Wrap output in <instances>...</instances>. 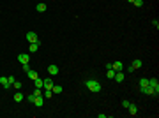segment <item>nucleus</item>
<instances>
[{
    "label": "nucleus",
    "instance_id": "nucleus-1",
    "mask_svg": "<svg viewBox=\"0 0 159 118\" xmlns=\"http://www.w3.org/2000/svg\"><path fill=\"white\" fill-rule=\"evenodd\" d=\"M85 86H87L90 92H101V83L96 81V79H87V81H85Z\"/></svg>",
    "mask_w": 159,
    "mask_h": 118
},
{
    "label": "nucleus",
    "instance_id": "nucleus-2",
    "mask_svg": "<svg viewBox=\"0 0 159 118\" xmlns=\"http://www.w3.org/2000/svg\"><path fill=\"white\" fill-rule=\"evenodd\" d=\"M53 85H55V83H53V79H51V78L42 79V88H44V90H51V88H53Z\"/></svg>",
    "mask_w": 159,
    "mask_h": 118
},
{
    "label": "nucleus",
    "instance_id": "nucleus-3",
    "mask_svg": "<svg viewBox=\"0 0 159 118\" xmlns=\"http://www.w3.org/2000/svg\"><path fill=\"white\" fill-rule=\"evenodd\" d=\"M140 90H141V93H145V95H157V93L154 92V88H152V86H141Z\"/></svg>",
    "mask_w": 159,
    "mask_h": 118
},
{
    "label": "nucleus",
    "instance_id": "nucleus-4",
    "mask_svg": "<svg viewBox=\"0 0 159 118\" xmlns=\"http://www.w3.org/2000/svg\"><path fill=\"white\" fill-rule=\"evenodd\" d=\"M149 86H152V88H154V92H156V93H157L159 92V81L156 78H152V79H149Z\"/></svg>",
    "mask_w": 159,
    "mask_h": 118
},
{
    "label": "nucleus",
    "instance_id": "nucleus-5",
    "mask_svg": "<svg viewBox=\"0 0 159 118\" xmlns=\"http://www.w3.org/2000/svg\"><path fill=\"white\" fill-rule=\"evenodd\" d=\"M18 60H20V64L23 65V64H28V60H30V56H28L27 53H21V55H18Z\"/></svg>",
    "mask_w": 159,
    "mask_h": 118
},
{
    "label": "nucleus",
    "instance_id": "nucleus-6",
    "mask_svg": "<svg viewBox=\"0 0 159 118\" xmlns=\"http://www.w3.org/2000/svg\"><path fill=\"white\" fill-rule=\"evenodd\" d=\"M27 41H28V42H37V34H36V32H27Z\"/></svg>",
    "mask_w": 159,
    "mask_h": 118
},
{
    "label": "nucleus",
    "instance_id": "nucleus-7",
    "mask_svg": "<svg viewBox=\"0 0 159 118\" xmlns=\"http://www.w3.org/2000/svg\"><path fill=\"white\" fill-rule=\"evenodd\" d=\"M48 72H50V76H57L58 74V67L57 65H50L48 67Z\"/></svg>",
    "mask_w": 159,
    "mask_h": 118
},
{
    "label": "nucleus",
    "instance_id": "nucleus-8",
    "mask_svg": "<svg viewBox=\"0 0 159 118\" xmlns=\"http://www.w3.org/2000/svg\"><path fill=\"white\" fill-rule=\"evenodd\" d=\"M127 109H129V115H131V116H136V115H138V108H136L134 104H129Z\"/></svg>",
    "mask_w": 159,
    "mask_h": 118
},
{
    "label": "nucleus",
    "instance_id": "nucleus-9",
    "mask_svg": "<svg viewBox=\"0 0 159 118\" xmlns=\"http://www.w3.org/2000/svg\"><path fill=\"white\" fill-rule=\"evenodd\" d=\"M112 69H113V71H122V69H124V64H122V62H113V64H112Z\"/></svg>",
    "mask_w": 159,
    "mask_h": 118
},
{
    "label": "nucleus",
    "instance_id": "nucleus-10",
    "mask_svg": "<svg viewBox=\"0 0 159 118\" xmlns=\"http://www.w3.org/2000/svg\"><path fill=\"white\" fill-rule=\"evenodd\" d=\"M39 41H37V42H30V46H28V49H30V51H32V53H36V51H37V49H39Z\"/></svg>",
    "mask_w": 159,
    "mask_h": 118
},
{
    "label": "nucleus",
    "instance_id": "nucleus-11",
    "mask_svg": "<svg viewBox=\"0 0 159 118\" xmlns=\"http://www.w3.org/2000/svg\"><path fill=\"white\" fill-rule=\"evenodd\" d=\"M113 79H115L117 83H122V81H124V74H122L120 71H117V72H115V76H113Z\"/></svg>",
    "mask_w": 159,
    "mask_h": 118
},
{
    "label": "nucleus",
    "instance_id": "nucleus-12",
    "mask_svg": "<svg viewBox=\"0 0 159 118\" xmlns=\"http://www.w3.org/2000/svg\"><path fill=\"white\" fill-rule=\"evenodd\" d=\"M0 85H2L4 88H9V86H11V83H9V79H7V78H4V76L0 78Z\"/></svg>",
    "mask_w": 159,
    "mask_h": 118
},
{
    "label": "nucleus",
    "instance_id": "nucleus-13",
    "mask_svg": "<svg viewBox=\"0 0 159 118\" xmlns=\"http://www.w3.org/2000/svg\"><path fill=\"white\" fill-rule=\"evenodd\" d=\"M21 101H23V93L21 92H16L14 93V102H21Z\"/></svg>",
    "mask_w": 159,
    "mask_h": 118
},
{
    "label": "nucleus",
    "instance_id": "nucleus-14",
    "mask_svg": "<svg viewBox=\"0 0 159 118\" xmlns=\"http://www.w3.org/2000/svg\"><path fill=\"white\" fill-rule=\"evenodd\" d=\"M27 74H28V78L32 79V81H34V79H37V78H39V74H37V72H36V71H28V72H27Z\"/></svg>",
    "mask_w": 159,
    "mask_h": 118
},
{
    "label": "nucleus",
    "instance_id": "nucleus-15",
    "mask_svg": "<svg viewBox=\"0 0 159 118\" xmlns=\"http://www.w3.org/2000/svg\"><path fill=\"white\" fill-rule=\"evenodd\" d=\"M51 92H53V93H62V86H60V85H53Z\"/></svg>",
    "mask_w": 159,
    "mask_h": 118
},
{
    "label": "nucleus",
    "instance_id": "nucleus-16",
    "mask_svg": "<svg viewBox=\"0 0 159 118\" xmlns=\"http://www.w3.org/2000/svg\"><path fill=\"white\" fill-rule=\"evenodd\" d=\"M131 65H133L134 69H140V67H141V60H138V58H136V60H133V64H131Z\"/></svg>",
    "mask_w": 159,
    "mask_h": 118
},
{
    "label": "nucleus",
    "instance_id": "nucleus-17",
    "mask_svg": "<svg viewBox=\"0 0 159 118\" xmlns=\"http://www.w3.org/2000/svg\"><path fill=\"white\" fill-rule=\"evenodd\" d=\"M34 104H36L37 108H41V106H42V95H39V97H36V101H34Z\"/></svg>",
    "mask_w": 159,
    "mask_h": 118
},
{
    "label": "nucleus",
    "instance_id": "nucleus-18",
    "mask_svg": "<svg viewBox=\"0 0 159 118\" xmlns=\"http://www.w3.org/2000/svg\"><path fill=\"white\" fill-rule=\"evenodd\" d=\"M36 9H37V12H44V11H46V4H37Z\"/></svg>",
    "mask_w": 159,
    "mask_h": 118
},
{
    "label": "nucleus",
    "instance_id": "nucleus-19",
    "mask_svg": "<svg viewBox=\"0 0 159 118\" xmlns=\"http://www.w3.org/2000/svg\"><path fill=\"white\" fill-rule=\"evenodd\" d=\"M34 86H36V88H42V79H34Z\"/></svg>",
    "mask_w": 159,
    "mask_h": 118
},
{
    "label": "nucleus",
    "instance_id": "nucleus-20",
    "mask_svg": "<svg viewBox=\"0 0 159 118\" xmlns=\"http://www.w3.org/2000/svg\"><path fill=\"white\" fill-rule=\"evenodd\" d=\"M141 86H149V79H147V78L140 79V88H141Z\"/></svg>",
    "mask_w": 159,
    "mask_h": 118
},
{
    "label": "nucleus",
    "instance_id": "nucleus-21",
    "mask_svg": "<svg viewBox=\"0 0 159 118\" xmlns=\"http://www.w3.org/2000/svg\"><path fill=\"white\" fill-rule=\"evenodd\" d=\"M115 72H117V71H112V69H110V71L106 72V78H108V79H113V76H115Z\"/></svg>",
    "mask_w": 159,
    "mask_h": 118
},
{
    "label": "nucleus",
    "instance_id": "nucleus-22",
    "mask_svg": "<svg viewBox=\"0 0 159 118\" xmlns=\"http://www.w3.org/2000/svg\"><path fill=\"white\" fill-rule=\"evenodd\" d=\"M51 95H53L51 90H44V99H48V97H51Z\"/></svg>",
    "mask_w": 159,
    "mask_h": 118
},
{
    "label": "nucleus",
    "instance_id": "nucleus-23",
    "mask_svg": "<svg viewBox=\"0 0 159 118\" xmlns=\"http://www.w3.org/2000/svg\"><path fill=\"white\" fill-rule=\"evenodd\" d=\"M133 4H134V5H136V7H141V5H143V0H134V2H133Z\"/></svg>",
    "mask_w": 159,
    "mask_h": 118
},
{
    "label": "nucleus",
    "instance_id": "nucleus-24",
    "mask_svg": "<svg viewBox=\"0 0 159 118\" xmlns=\"http://www.w3.org/2000/svg\"><path fill=\"white\" fill-rule=\"evenodd\" d=\"M34 95H36V97H39V95H42V92H41V88H36V90H34Z\"/></svg>",
    "mask_w": 159,
    "mask_h": 118
},
{
    "label": "nucleus",
    "instance_id": "nucleus-25",
    "mask_svg": "<svg viewBox=\"0 0 159 118\" xmlns=\"http://www.w3.org/2000/svg\"><path fill=\"white\" fill-rule=\"evenodd\" d=\"M12 85H14V88H16V90H20V88H21V83H20V81H14Z\"/></svg>",
    "mask_w": 159,
    "mask_h": 118
},
{
    "label": "nucleus",
    "instance_id": "nucleus-26",
    "mask_svg": "<svg viewBox=\"0 0 159 118\" xmlns=\"http://www.w3.org/2000/svg\"><path fill=\"white\" fill-rule=\"evenodd\" d=\"M129 104H131V102H129L127 99H124V101H122V106H124V108H129Z\"/></svg>",
    "mask_w": 159,
    "mask_h": 118
},
{
    "label": "nucleus",
    "instance_id": "nucleus-27",
    "mask_svg": "<svg viewBox=\"0 0 159 118\" xmlns=\"http://www.w3.org/2000/svg\"><path fill=\"white\" fill-rule=\"evenodd\" d=\"M34 101H36V95H34V93H32V95H28V102H32V104H34Z\"/></svg>",
    "mask_w": 159,
    "mask_h": 118
},
{
    "label": "nucleus",
    "instance_id": "nucleus-28",
    "mask_svg": "<svg viewBox=\"0 0 159 118\" xmlns=\"http://www.w3.org/2000/svg\"><path fill=\"white\" fill-rule=\"evenodd\" d=\"M23 71H25V72H28V71H30V67H28V64H23Z\"/></svg>",
    "mask_w": 159,
    "mask_h": 118
},
{
    "label": "nucleus",
    "instance_id": "nucleus-29",
    "mask_svg": "<svg viewBox=\"0 0 159 118\" xmlns=\"http://www.w3.org/2000/svg\"><path fill=\"white\" fill-rule=\"evenodd\" d=\"M134 71H136V69H134L133 65H129V67H127V72H134Z\"/></svg>",
    "mask_w": 159,
    "mask_h": 118
},
{
    "label": "nucleus",
    "instance_id": "nucleus-30",
    "mask_svg": "<svg viewBox=\"0 0 159 118\" xmlns=\"http://www.w3.org/2000/svg\"><path fill=\"white\" fill-rule=\"evenodd\" d=\"M152 25H154L156 28H159V21H157V19H154V21H152Z\"/></svg>",
    "mask_w": 159,
    "mask_h": 118
},
{
    "label": "nucleus",
    "instance_id": "nucleus-31",
    "mask_svg": "<svg viewBox=\"0 0 159 118\" xmlns=\"http://www.w3.org/2000/svg\"><path fill=\"white\" fill-rule=\"evenodd\" d=\"M127 2H134V0H127Z\"/></svg>",
    "mask_w": 159,
    "mask_h": 118
}]
</instances>
